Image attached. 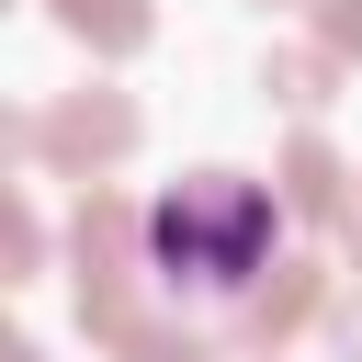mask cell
I'll return each instance as SVG.
<instances>
[{
	"label": "cell",
	"instance_id": "obj_1",
	"mask_svg": "<svg viewBox=\"0 0 362 362\" xmlns=\"http://www.w3.org/2000/svg\"><path fill=\"white\" fill-rule=\"evenodd\" d=\"M260 238H272V204H260L238 170H192V181L158 204V260H170V283H249Z\"/></svg>",
	"mask_w": 362,
	"mask_h": 362
},
{
	"label": "cell",
	"instance_id": "obj_2",
	"mask_svg": "<svg viewBox=\"0 0 362 362\" xmlns=\"http://www.w3.org/2000/svg\"><path fill=\"white\" fill-rule=\"evenodd\" d=\"M23 147H45L57 170H102V158L136 147V102H124V90H79V102H57L45 124H23Z\"/></svg>",
	"mask_w": 362,
	"mask_h": 362
},
{
	"label": "cell",
	"instance_id": "obj_3",
	"mask_svg": "<svg viewBox=\"0 0 362 362\" xmlns=\"http://www.w3.org/2000/svg\"><path fill=\"white\" fill-rule=\"evenodd\" d=\"M305 305H317V272H305V260H283V283H260V294L238 305V339L260 351V339H283V328H294Z\"/></svg>",
	"mask_w": 362,
	"mask_h": 362
},
{
	"label": "cell",
	"instance_id": "obj_4",
	"mask_svg": "<svg viewBox=\"0 0 362 362\" xmlns=\"http://www.w3.org/2000/svg\"><path fill=\"white\" fill-rule=\"evenodd\" d=\"M57 23H68L79 45H102V57L147 45V0H57Z\"/></svg>",
	"mask_w": 362,
	"mask_h": 362
},
{
	"label": "cell",
	"instance_id": "obj_5",
	"mask_svg": "<svg viewBox=\"0 0 362 362\" xmlns=\"http://www.w3.org/2000/svg\"><path fill=\"white\" fill-rule=\"evenodd\" d=\"M283 204H294V215H328V204H339V158H328V136H294V158H283Z\"/></svg>",
	"mask_w": 362,
	"mask_h": 362
},
{
	"label": "cell",
	"instance_id": "obj_6",
	"mask_svg": "<svg viewBox=\"0 0 362 362\" xmlns=\"http://www.w3.org/2000/svg\"><path fill=\"white\" fill-rule=\"evenodd\" d=\"M328 68H339L328 45H294V57H272L260 79H272V102H294V113H317V102H328Z\"/></svg>",
	"mask_w": 362,
	"mask_h": 362
},
{
	"label": "cell",
	"instance_id": "obj_7",
	"mask_svg": "<svg viewBox=\"0 0 362 362\" xmlns=\"http://www.w3.org/2000/svg\"><path fill=\"white\" fill-rule=\"evenodd\" d=\"M113 351H124V362H215V339H192V328H158V317H136Z\"/></svg>",
	"mask_w": 362,
	"mask_h": 362
},
{
	"label": "cell",
	"instance_id": "obj_8",
	"mask_svg": "<svg viewBox=\"0 0 362 362\" xmlns=\"http://www.w3.org/2000/svg\"><path fill=\"white\" fill-rule=\"evenodd\" d=\"M317 34H328V57H362V0H317Z\"/></svg>",
	"mask_w": 362,
	"mask_h": 362
},
{
	"label": "cell",
	"instance_id": "obj_9",
	"mask_svg": "<svg viewBox=\"0 0 362 362\" xmlns=\"http://www.w3.org/2000/svg\"><path fill=\"white\" fill-rule=\"evenodd\" d=\"M339 351H351V362H362V305H339Z\"/></svg>",
	"mask_w": 362,
	"mask_h": 362
},
{
	"label": "cell",
	"instance_id": "obj_10",
	"mask_svg": "<svg viewBox=\"0 0 362 362\" xmlns=\"http://www.w3.org/2000/svg\"><path fill=\"white\" fill-rule=\"evenodd\" d=\"M339 226H351V249H362V192H351V204H339Z\"/></svg>",
	"mask_w": 362,
	"mask_h": 362
},
{
	"label": "cell",
	"instance_id": "obj_11",
	"mask_svg": "<svg viewBox=\"0 0 362 362\" xmlns=\"http://www.w3.org/2000/svg\"><path fill=\"white\" fill-rule=\"evenodd\" d=\"M0 362H45V351H34V339H11V351H0Z\"/></svg>",
	"mask_w": 362,
	"mask_h": 362
}]
</instances>
